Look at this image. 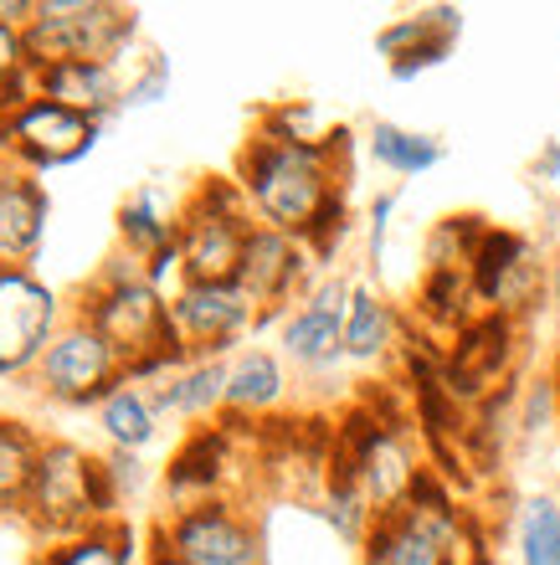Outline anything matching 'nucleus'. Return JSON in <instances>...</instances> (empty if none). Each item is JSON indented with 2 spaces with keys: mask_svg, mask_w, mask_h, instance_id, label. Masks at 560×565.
Instances as JSON below:
<instances>
[{
  "mask_svg": "<svg viewBox=\"0 0 560 565\" xmlns=\"http://www.w3.org/2000/svg\"><path fill=\"white\" fill-rule=\"evenodd\" d=\"M355 129L335 124L319 145H288V139H267L252 129V139L236 149L232 180L247 195L257 226L304 237L314 216L335 201L339 191H350L355 175Z\"/></svg>",
  "mask_w": 560,
  "mask_h": 565,
  "instance_id": "1",
  "label": "nucleus"
},
{
  "mask_svg": "<svg viewBox=\"0 0 560 565\" xmlns=\"http://www.w3.org/2000/svg\"><path fill=\"white\" fill-rule=\"evenodd\" d=\"M114 520H124V499L108 483L104 458L88 452L83 443H73V437H46L15 524L36 545H57V540H73L93 524Z\"/></svg>",
  "mask_w": 560,
  "mask_h": 565,
  "instance_id": "2",
  "label": "nucleus"
},
{
  "mask_svg": "<svg viewBox=\"0 0 560 565\" xmlns=\"http://www.w3.org/2000/svg\"><path fill=\"white\" fill-rule=\"evenodd\" d=\"M73 319H83L88 329H98L114 355L124 360V371L139 365V360L160 355V350H176V324H170V294H160L155 282L145 278V263L129 257L124 247L98 263L83 294L73 303Z\"/></svg>",
  "mask_w": 560,
  "mask_h": 565,
  "instance_id": "3",
  "label": "nucleus"
},
{
  "mask_svg": "<svg viewBox=\"0 0 560 565\" xmlns=\"http://www.w3.org/2000/svg\"><path fill=\"white\" fill-rule=\"evenodd\" d=\"M257 216L232 175L196 180L180 201V278L186 282H236L242 253H247Z\"/></svg>",
  "mask_w": 560,
  "mask_h": 565,
  "instance_id": "4",
  "label": "nucleus"
},
{
  "mask_svg": "<svg viewBox=\"0 0 560 565\" xmlns=\"http://www.w3.org/2000/svg\"><path fill=\"white\" fill-rule=\"evenodd\" d=\"M242 468H257V427L232 417L191 427L160 473L165 509H191L207 499H247Z\"/></svg>",
  "mask_w": 560,
  "mask_h": 565,
  "instance_id": "5",
  "label": "nucleus"
},
{
  "mask_svg": "<svg viewBox=\"0 0 560 565\" xmlns=\"http://www.w3.org/2000/svg\"><path fill=\"white\" fill-rule=\"evenodd\" d=\"M139 36V11L118 0H36L27 26L31 62H118Z\"/></svg>",
  "mask_w": 560,
  "mask_h": 565,
  "instance_id": "6",
  "label": "nucleus"
},
{
  "mask_svg": "<svg viewBox=\"0 0 560 565\" xmlns=\"http://www.w3.org/2000/svg\"><path fill=\"white\" fill-rule=\"evenodd\" d=\"M149 540H160L186 565H267V535L247 499H207L191 509H165L149 524Z\"/></svg>",
  "mask_w": 560,
  "mask_h": 565,
  "instance_id": "7",
  "label": "nucleus"
},
{
  "mask_svg": "<svg viewBox=\"0 0 560 565\" xmlns=\"http://www.w3.org/2000/svg\"><path fill=\"white\" fill-rule=\"evenodd\" d=\"M118 381H124V360L114 355V344L83 319H67L57 329V340L46 344V355L36 360L27 386L42 402L67 406V412H98Z\"/></svg>",
  "mask_w": 560,
  "mask_h": 565,
  "instance_id": "8",
  "label": "nucleus"
},
{
  "mask_svg": "<svg viewBox=\"0 0 560 565\" xmlns=\"http://www.w3.org/2000/svg\"><path fill=\"white\" fill-rule=\"evenodd\" d=\"M546 278H550L546 253H540L525 232L488 222L478 253L468 257V282H473L478 309L509 313V319H525V324H530L535 313L546 309Z\"/></svg>",
  "mask_w": 560,
  "mask_h": 565,
  "instance_id": "9",
  "label": "nucleus"
},
{
  "mask_svg": "<svg viewBox=\"0 0 560 565\" xmlns=\"http://www.w3.org/2000/svg\"><path fill=\"white\" fill-rule=\"evenodd\" d=\"M67 319L62 294L36 268H0V381H31Z\"/></svg>",
  "mask_w": 560,
  "mask_h": 565,
  "instance_id": "10",
  "label": "nucleus"
},
{
  "mask_svg": "<svg viewBox=\"0 0 560 565\" xmlns=\"http://www.w3.org/2000/svg\"><path fill=\"white\" fill-rule=\"evenodd\" d=\"M525 319L509 313H478L443 344V381L463 406H478L488 391L519 381V355H525Z\"/></svg>",
  "mask_w": 560,
  "mask_h": 565,
  "instance_id": "11",
  "label": "nucleus"
},
{
  "mask_svg": "<svg viewBox=\"0 0 560 565\" xmlns=\"http://www.w3.org/2000/svg\"><path fill=\"white\" fill-rule=\"evenodd\" d=\"M355 298V278L329 268L325 278L309 288V298L288 309V319L278 324V355L288 360V371H298L304 381H329L345 360V313Z\"/></svg>",
  "mask_w": 560,
  "mask_h": 565,
  "instance_id": "12",
  "label": "nucleus"
},
{
  "mask_svg": "<svg viewBox=\"0 0 560 565\" xmlns=\"http://www.w3.org/2000/svg\"><path fill=\"white\" fill-rule=\"evenodd\" d=\"M98 139H104V124L67 114V108L46 104V98H31V104H21L15 114L0 119V160L42 180L46 170L88 160Z\"/></svg>",
  "mask_w": 560,
  "mask_h": 565,
  "instance_id": "13",
  "label": "nucleus"
},
{
  "mask_svg": "<svg viewBox=\"0 0 560 565\" xmlns=\"http://www.w3.org/2000/svg\"><path fill=\"white\" fill-rule=\"evenodd\" d=\"M170 324L191 355L232 360L263 329V313L236 282H180L170 294Z\"/></svg>",
  "mask_w": 560,
  "mask_h": 565,
  "instance_id": "14",
  "label": "nucleus"
},
{
  "mask_svg": "<svg viewBox=\"0 0 560 565\" xmlns=\"http://www.w3.org/2000/svg\"><path fill=\"white\" fill-rule=\"evenodd\" d=\"M319 278H325V268L314 263L309 247L298 237H288V232H273V226L252 232L247 253H242V268H236V288L257 303L263 329L283 324L288 309H298Z\"/></svg>",
  "mask_w": 560,
  "mask_h": 565,
  "instance_id": "15",
  "label": "nucleus"
},
{
  "mask_svg": "<svg viewBox=\"0 0 560 565\" xmlns=\"http://www.w3.org/2000/svg\"><path fill=\"white\" fill-rule=\"evenodd\" d=\"M468 524V514H463ZM463 524H437L416 509H397L370 524L366 545H360V565H457V540Z\"/></svg>",
  "mask_w": 560,
  "mask_h": 565,
  "instance_id": "16",
  "label": "nucleus"
},
{
  "mask_svg": "<svg viewBox=\"0 0 560 565\" xmlns=\"http://www.w3.org/2000/svg\"><path fill=\"white\" fill-rule=\"evenodd\" d=\"M294 406V371L278 350L267 344H242L232 355V375H226V412L222 417L263 427V422L288 417Z\"/></svg>",
  "mask_w": 560,
  "mask_h": 565,
  "instance_id": "17",
  "label": "nucleus"
},
{
  "mask_svg": "<svg viewBox=\"0 0 560 565\" xmlns=\"http://www.w3.org/2000/svg\"><path fill=\"white\" fill-rule=\"evenodd\" d=\"M124 62H46L36 67V98L108 129L124 114Z\"/></svg>",
  "mask_w": 560,
  "mask_h": 565,
  "instance_id": "18",
  "label": "nucleus"
},
{
  "mask_svg": "<svg viewBox=\"0 0 560 565\" xmlns=\"http://www.w3.org/2000/svg\"><path fill=\"white\" fill-rule=\"evenodd\" d=\"M52 195L36 175L0 160V268H31L46 247Z\"/></svg>",
  "mask_w": 560,
  "mask_h": 565,
  "instance_id": "19",
  "label": "nucleus"
},
{
  "mask_svg": "<svg viewBox=\"0 0 560 565\" xmlns=\"http://www.w3.org/2000/svg\"><path fill=\"white\" fill-rule=\"evenodd\" d=\"M226 375H232L226 355H196L176 375H165L160 386H149V402H155V412L165 422L207 427V422H216L226 412Z\"/></svg>",
  "mask_w": 560,
  "mask_h": 565,
  "instance_id": "20",
  "label": "nucleus"
},
{
  "mask_svg": "<svg viewBox=\"0 0 560 565\" xmlns=\"http://www.w3.org/2000/svg\"><path fill=\"white\" fill-rule=\"evenodd\" d=\"M401 329H406V309H397L376 282L355 278V298H350V313H345V360L360 365V371L397 365Z\"/></svg>",
  "mask_w": 560,
  "mask_h": 565,
  "instance_id": "21",
  "label": "nucleus"
},
{
  "mask_svg": "<svg viewBox=\"0 0 560 565\" xmlns=\"http://www.w3.org/2000/svg\"><path fill=\"white\" fill-rule=\"evenodd\" d=\"M114 232H118V247L139 263L160 257L165 247H176V232H180V201L155 185V180H139L124 201H118V216H114Z\"/></svg>",
  "mask_w": 560,
  "mask_h": 565,
  "instance_id": "22",
  "label": "nucleus"
},
{
  "mask_svg": "<svg viewBox=\"0 0 560 565\" xmlns=\"http://www.w3.org/2000/svg\"><path fill=\"white\" fill-rule=\"evenodd\" d=\"M416 324L427 329L432 340H453L463 324L478 319V298H473V282H468V268H422L416 278V298L406 309Z\"/></svg>",
  "mask_w": 560,
  "mask_h": 565,
  "instance_id": "23",
  "label": "nucleus"
},
{
  "mask_svg": "<svg viewBox=\"0 0 560 565\" xmlns=\"http://www.w3.org/2000/svg\"><path fill=\"white\" fill-rule=\"evenodd\" d=\"M360 145H366V154L381 164L385 175H397V180L432 175V170L447 160V139L443 135L406 129V124H391V119H376V124H370Z\"/></svg>",
  "mask_w": 560,
  "mask_h": 565,
  "instance_id": "24",
  "label": "nucleus"
},
{
  "mask_svg": "<svg viewBox=\"0 0 560 565\" xmlns=\"http://www.w3.org/2000/svg\"><path fill=\"white\" fill-rule=\"evenodd\" d=\"M93 417H98L104 443L118 447V452H149V447L160 443V427H165V417L149 402V391L134 386V381H118Z\"/></svg>",
  "mask_w": 560,
  "mask_h": 565,
  "instance_id": "25",
  "label": "nucleus"
},
{
  "mask_svg": "<svg viewBox=\"0 0 560 565\" xmlns=\"http://www.w3.org/2000/svg\"><path fill=\"white\" fill-rule=\"evenodd\" d=\"M457 36H463V11L457 6H422V11H406L397 15V21H385L381 31H376V52L385 57V67L401 57H412V52H422V46H457Z\"/></svg>",
  "mask_w": 560,
  "mask_h": 565,
  "instance_id": "26",
  "label": "nucleus"
},
{
  "mask_svg": "<svg viewBox=\"0 0 560 565\" xmlns=\"http://www.w3.org/2000/svg\"><path fill=\"white\" fill-rule=\"evenodd\" d=\"M42 431L21 417L0 412V520H21L27 489L36 478V458H42Z\"/></svg>",
  "mask_w": 560,
  "mask_h": 565,
  "instance_id": "27",
  "label": "nucleus"
},
{
  "mask_svg": "<svg viewBox=\"0 0 560 565\" xmlns=\"http://www.w3.org/2000/svg\"><path fill=\"white\" fill-rule=\"evenodd\" d=\"M139 535H134L124 520L114 524H93L73 540H57V545H42L31 555V565H134L139 561Z\"/></svg>",
  "mask_w": 560,
  "mask_h": 565,
  "instance_id": "28",
  "label": "nucleus"
},
{
  "mask_svg": "<svg viewBox=\"0 0 560 565\" xmlns=\"http://www.w3.org/2000/svg\"><path fill=\"white\" fill-rule=\"evenodd\" d=\"M515 561L560 565V493H525L515 514Z\"/></svg>",
  "mask_w": 560,
  "mask_h": 565,
  "instance_id": "29",
  "label": "nucleus"
},
{
  "mask_svg": "<svg viewBox=\"0 0 560 565\" xmlns=\"http://www.w3.org/2000/svg\"><path fill=\"white\" fill-rule=\"evenodd\" d=\"M484 232H488V216H478V211H453L443 222H432L427 242H422L427 268H468V257L478 253Z\"/></svg>",
  "mask_w": 560,
  "mask_h": 565,
  "instance_id": "30",
  "label": "nucleus"
},
{
  "mask_svg": "<svg viewBox=\"0 0 560 565\" xmlns=\"http://www.w3.org/2000/svg\"><path fill=\"white\" fill-rule=\"evenodd\" d=\"M36 98V62H31L27 31L0 26V119Z\"/></svg>",
  "mask_w": 560,
  "mask_h": 565,
  "instance_id": "31",
  "label": "nucleus"
},
{
  "mask_svg": "<svg viewBox=\"0 0 560 565\" xmlns=\"http://www.w3.org/2000/svg\"><path fill=\"white\" fill-rule=\"evenodd\" d=\"M329 129H335V124H325V114L314 104H304V98H283V104L257 114V135L288 139V145H319Z\"/></svg>",
  "mask_w": 560,
  "mask_h": 565,
  "instance_id": "32",
  "label": "nucleus"
},
{
  "mask_svg": "<svg viewBox=\"0 0 560 565\" xmlns=\"http://www.w3.org/2000/svg\"><path fill=\"white\" fill-rule=\"evenodd\" d=\"M550 431H560V386L550 371H540L519 386V443H540Z\"/></svg>",
  "mask_w": 560,
  "mask_h": 565,
  "instance_id": "33",
  "label": "nucleus"
},
{
  "mask_svg": "<svg viewBox=\"0 0 560 565\" xmlns=\"http://www.w3.org/2000/svg\"><path fill=\"white\" fill-rule=\"evenodd\" d=\"M350 232H355V206H350V191H339L335 201H329L319 216H314V226L304 232V247L314 253V263L329 273V263H335L339 253H345V242H350Z\"/></svg>",
  "mask_w": 560,
  "mask_h": 565,
  "instance_id": "34",
  "label": "nucleus"
},
{
  "mask_svg": "<svg viewBox=\"0 0 560 565\" xmlns=\"http://www.w3.org/2000/svg\"><path fill=\"white\" fill-rule=\"evenodd\" d=\"M170 83H176L170 57H165V52H145V57L129 67V77H124V114L160 108L165 98H170Z\"/></svg>",
  "mask_w": 560,
  "mask_h": 565,
  "instance_id": "35",
  "label": "nucleus"
},
{
  "mask_svg": "<svg viewBox=\"0 0 560 565\" xmlns=\"http://www.w3.org/2000/svg\"><path fill=\"white\" fill-rule=\"evenodd\" d=\"M397 206H401L397 191L370 195V206H366V268H370V273H385V242H391V222H397Z\"/></svg>",
  "mask_w": 560,
  "mask_h": 565,
  "instance_id": "36",
  "label": "nucleus"
},
{
  "mask_svg": "<svg viewBox=\"0 0 560 565\" xmlns=\"http://www.w3.org/2000/svg\"><path fill=\"white\" fill-rule=\"evenodd\" d=\"M104 458V473H108V483H114V493L124 499V509L145 493V483H149V462H145V452H118V447H104L98 452Z\"/></svg>",
  "mask_w": 560,
  "mask_h": 565,
  "instance_id": "37",
  "label": "nucleus"
},
{
  "mask_svg": "<svg viewBox=\"0 0 560 565\" xmlns=\"http://www.w3.org/2000/svg\"><path fill=\"white\" fill-rule=\"evenodd\" d=\"M530 180H540V185L560 180V139H546V145H540V154H535V164H530Z\"/></svg>",
  "mask_w": 560,
  "mask_h": 565,
  "instance_id": "38",
  "label": "nucleus"
},
{
  "mask_svg": "<svg viewBox=\"0 0 560 565\" xmlns=\"http://www.w3.org/2000/svg\"><path fill=\"white\" fill-rule=\"evenodd\" d=\"M145 565H186V561H180V555H170V551H165L160 540H149V535H145Z\"/></svg>",
  "mask_w": 560,
  "mask_h": 565,
  "instance_id": "39",
  "label": "nucleus"
},
{
  "mask_svg": "<svg viewBox=\"0 0 560 565\" xmlns=\"http://www.w3.org/2000/svg\"><path fill=\"white\" fill-rule=\"evenodd\" d=\"M546 309L560 313V253L550 257V278H546Z\"/></svg>",
  "mask_w": 560,
  "mask_h": 565,
  "instance_id": "40",
  "label": "nucleus"
},
{
  "mask_svg": "<svg viewBox=\"0 0 560 565\" xmlns=\"http://www.w3.org/2000/svg\"><path fill=\"white\" fill-rule=\"evenodd\" d=\"M550 375H556V386H560V340H556V350H550Z\"/></svg>",
  "mask_w": 560,
  "mask_h": 565,
  "instance_id": "41",
  "label": "nucleus"
}]
</instances>
